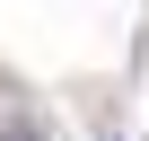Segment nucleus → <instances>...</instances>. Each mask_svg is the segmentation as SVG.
I'll return each mask as SVG.
<instances>
[{"mask_svg": "<svg viewBox=\"0 0 149 141\" xmlns=\"http://www.w3.org/2000/svg\"><path fill=\"white\" fill-rule=\"evenodd\" d=\"M0 141H44V132H35V123H0Z\"/></svg>", "mask_w": 149, "mask_h": 141, "instance_id": "nucleus-1", "label": "nucleus"}]
</instances>
